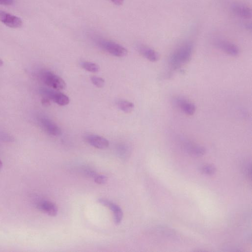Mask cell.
<instances>
[{
    "label": "cell",
    "instance_id": "cell-1",
    "mask_svg": "<svg viewBox=\"0 0 252 252\" xmlns=\"http://www.w3.org/2000/svg\"><path fill=\"white\" fill-rule=\"evenodd\" d=\"M193 46L190 43H185L177 48L171 55L169 65L173 70L178 69L188 63L191 59Z\"/></svg>",
    "mask_w": 252,
    "mask_h": 252
},
{
    "label": "cell",
    "instance_id": "cell-2",
    "mask_svg": "<svg viewBox=\"0 0 252 252\" xmlns=\"http://www.w3.org/2000/svg\"><path fill=\"white\" fill-rule=\"evenodd\" d=\"M95 41L99 47L112 56L123 57L128 54V51L124 47L114 42L100 38H97Z\"/></svg>",
    "mask_w": 252,
    "mask_h": 252
},
{
    "label": "cell",
    "instance_id": "cell-3",
    "mask_svg": "<svg viewBox=\"0 0 252 252\" xmlns=\"http://www.w3.org/2000/svg\"><path fill=\"white\" fill-rule=\"evenodd\" d=\"M40 76L42 81L48 86L56 90H62L66 88L64 81L58 76L49 71H43Z\"/></svg>",
    "mask_w": 252,
    "mask_h": 252
},
{
    "label": "cell",
    "instance_id": "cell-4",
    "mask_svg": "<svg viewBox=\"0 0 252 252\" xmlns=\"http://www.w3.org/2000/svg\"><path fill=\"white\" fill-rule=\"evenodd\" d=\"M40 92L44 96L53 101L59 106H65L70 103L69 98L63 93L47 88L40 89Z\"/></svg>",
    "mask_w": 252,
    "mask_h": 252
},
{
    "label": "cell",
    "instance_id": "cell-5",
    "mask_svg": "<svg viewBox=\"0 0 252 252\" xmlns=\"http://www.w3.org/2000/svg\"><path fill=\"white\" fill-rule=\"evenodd\" d=\"M0 22L12 28H20L23 25L21 18L2 10H0Z\"/></svg>",
    "mask_w": 252,
    "mask_h": 252
},
{
    "label": "cell",
    "instance_id": "cell-6",
    "mask_svg": "<svg viewBox=\"0 0 252 252\" xmlns=\"http://www.w3.org/2000/svg\"><path fill=\"white\" fill-rule=\"evenodd\" d=\"M38 121L41 127L49 135L55 137L61 135L60 128L48 117L41 116L38 118Z\"/></svg>",
    "mask_w": 252,
    "mask_h": 252
},
{
    "label": "cell",
    "instance_id": "cell-7",
    "mask_svg": "<svg viewBox=\"0 0 252 252\" xmlns=\"http://www.w3.org/2000/svg\"><path fill=\"white\" fill-rule=\"evenodd\" d=\"M98 201L103 205L109 208L113 212L115 224L119 225L121 224L123 217V212L119 206L105 198H99Z\"/></svg>",
    "mask_w": 252,
    "mask_h": 252
},
{
    "label": "cell",
    "instance_id": "cell-8",
    "mask_svg": "<svg viewBox=\"0 0 252 252\" xmlns=\"http://www.w3.org/2000/svg\"><path fill=\"white\" fill-rule=\"evenodd\" d=\"M85 141L91 146L98 149H105L109 146V141L105 138L96 135H88Z\"/></svg>",
    "mask_w": 252,
    "mask_h": 252
},
{
    "label": "cell",
    "instance_id": "cell-9",
    "mask_svg": "<svg viewBox=\"0 0 252 252\" xmlns=\"http://www.w3.org/2000/svg\"><path fill=\"white\" fill-rule=\"evenodd\" d=\"M174 103L180 110L188 115H193L196 112V108L195 105L184 98H176Z\"/></svg>",
    "mask_w": 252,
    "mask_h": 252
},
{
    "label": "cell",
    "instance_id": "cell-10",
    "mask_svg": "<svg viewBox=\"0 0 252 252\" xmlns=\"http://www.w3.org/2000/svg\"><path fill=\"white\" fill-rule=\"evenodd\" d=\"M37 207L41 211L51 216L57 215L58 209L56 205L50 201L41 200L37 203Z\"/></svg>",
    "mask_w": 252,
    "mask_h": 252
},
{
    "label": "cell",
    "instance_id": "cell-11",
    "mask_svg": "<svg viewBox=\"0 0 252 252\" xmlns=\"http://www.w3.org/2000/svg\"><path fill=\"white\" fill-rule=\"evenodd\" d=\"M216 47L225 54L236 56L239 54L238 48L233 44L224 40H218L215 42Z\"/></svg>",
    "mask_w": 252,
    "mask_h": 252
},
{
    "label": "cell",
    "instance_id": "cell-12",
    "mask_svg": "<svg viewBox=\"0 0 252 252\" xmlns=\"http://www.w3.org/2000/svg\"><path fill=\"white\" fill-rule=\"evenodd\" d=\"M182 145L184 149L187 152L194 156H201L205 153V149L204 147L189 140H184L183 141Z\"/></svg>",
    "mask_w": 252,
    "mask_h": 252
},
{
    "label": "cell",
    "instance_id": "cell-13",
    "mask_svg": "<svg viewBox=\"0 0 252 252\" xmlns=\"http://www.w3.org/2000/svg\"><path fill=\"white\" fill-rule=\"evenodd\" d=\"M138 51L143 57L151 62H157L159 59V54L154 50L147 47L139 46Z\"/></svg>",
    "mask_w": 252,
    "mask_h": 252
},
{
    "label": "cell",
    "instance_id": "cell-14",
    "mask_svg": "<svg viewBox=\"0 0 252 252\" xmlns=\"http://www.w3.org/2000/svg\"><path fill=\"white\" fill-rule=\"evenodd\" d=\"M233 13L236 16L244 19H249L252 17V11L250 8L242 5L236 4L231 8Z\"/></svg>",
    "mask_w": 252,
    "mask_h": 252
},
{
    "label": "cell",
    "instance_id": "cell-15",
    "mask_svg": "<svg viewBox=\"0 0 252 252\" xmlns=\"http://www.w3.org/2000/svg\"><path fill=\"white\" fill-rule=\"evenodd\" d=\"M117 106L122 111L127 113L131 112L135 108L133 103L125 100L119 101Z\"/></svg>",
    "mask_w": 252,
    "mask_h": 252
},
{
    "label": "cell",
    "instance_id": "cell-16",
    "mask_svg": "<svg viewBox=\"0 0 252 252\" xmlns=\"http://www.w3.org/2000/svg\"><path fill=\"white\" fill-rule=\"evenodd\" d=\"M81 66L85 70L91 73H97L100 70L97 64L90 62H83Z\"/></svg>",
    "mask_w": 252,
    "mask_h": 252
},
{
    "label": "cell",
    "instance_id": "cell-17",
    "mask_svg": "<svg viewBox=\"0 0 252 252\" xmlns=\"http://www.w3.org/2000/svg\"><path fill=\"white\" fill-rule=\"evenodd\" d=\"M200 169L203 173L208 175H212L216 171L215 167L209 165H204Z\"/></svg>",
    "mask_w": 252,
    "mask_h": 252
},
{
    "label": "cell",
    "instance_id": "cell-18",
    "mask_svg": "<svg viewBox=\"0 0 252 252\" xmlns=\"http://www.w3.org/2000/svg\"><path fill=\"white\" fill-rule=\"evenodd\" d=\"M91 80L93 84L98 88H102L105 85V81L102 78L93 76Z\"/></svg>",
    "mask_w": 252,
    "mask_h": 252
},
{
    "label": "cell",
    "instance_id": "cell-19",
    "mask_svg": "<svg viewBox=\"0 0 252 252\" xmlns=\"http://www.w3.org/2000/svg\"><path fill=\"white\" fill-rule=\"evenodd\" d=\"M94 179L95 182L100 185L105 184L108 181V177L103 175L98 174Z\"/></svg>",
    "mask_w": 252,
    "mask_h": 252
},
{
    "label": "cell",
    "instance_id": "cell-20",
    "mask_svg": "<svg viewBox=\"0 0 252 252\" xmlns=\"http://www.w3.org/2000/svg\"><path fill=\"white\" fill-rule=\"evenodd\" d=\"M244 171L246 175L250 177L251 175V166L250 163H246L244 167Z\"/></svg>",
    "mask_w": 252,
    "mask_h": 252
},
{
    "label": "cell",
    "instance_id": "cell-21",
    "mask_svg": "<svg viewBox=\"0 0 252 252\" xmlns=\"http://www.w3.org/2000/svg\"><path fill=\"white\" fill-rule=\"evenodd\" d=\"M14 3V0H0V5L4 6L12 5Z\"/></svg>",
    "mask_w": 252,
    "mask_h": 252
},
{
    "label": "cell",
    "instance_id": "cell-22",
    "mask_svg": "<svg viewBox=\"0 0 252 252\" xmlns=\"http://www.w3.org/2000/svg\"><path fill=\"white\" fill-rule=\"evenodd\" d=\"M118 151L120 154L124 156L127 152V148L125 145H120L118 147Z\"/></svg>",
    "mask_w": 252,
    "mask_h": 252
},
{
    "label": "cell",
    "instance_id": "cell-23",
    "mask_svg": "<svg viewBox=\"0 0 252 252\" xmlns=\"http://www.w3.org/2000/svg\"><path fill=\"white\" fill-rule=\"evenodd\" d=\"M111 1L115 5L120 6L122 5L124 2V0H111Z\"/></svg>",
    "mask_w": 252,
    "mask_h": 252
},
{
    "label": "cell",
    "instance_id": "cell-24",
    "mask_svg": "<svg viewBox=\"0 0 252 252\" xmlns=\"http://www.w3.org/2000/svg\"><path fill=\"white\" fill-rule=\"evenodd\" d=\"M43 105L47 106L50 105V100L46 97L44 98L42 100Z\"/></svg>",
    "mask_w": 252,
    "mask_h": 252
},
{
    "label": "cell",
    "instance_id": "cell-25",
    "mask_svg": "<svg viewBox=\"0 0 252 252\" xmlns=\"http://www.w3.org/2000/svg\"><path fill=\"white\" fill-rule=\"evenodd\" d=\"M3 167V164L1 160H0V170H1L2 168Z\"/></svg>",
    "mask_w": 252,
    "mask_h": 252
},
{
    "label": "cell",
    "instance_id": "cell-26",
    "mask_svg": "<svg viewBox=\"0 0 252 252\" xmlns=\"http://www.w3.org/2000/svg\"><path fill=\"white\" fill-rule=\"evenodd\" d=\"M3 65V61L0 59V67H1Z\"/></svg>",
    "mask_w": 252,
    "mask_h": 252
}]
</instances>
